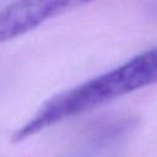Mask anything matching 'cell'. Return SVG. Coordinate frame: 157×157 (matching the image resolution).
Masks as SVG:
<instances>
[{"mask_svg": "<svg viewBox=\"0 0 157 157\" xmlns=\"http://www.w3.org/2000/svg\"><path fill=\"white\" fill-rule=\"evenodd\" d=\"M156 82L157 45L107 72L52 97L13 132L12 141H23L64 119L85 113Z\"/></svg>", "mask_w": 157, "mask_h": 157, "instance_id": "1", "label": "cell"}, {"mask_svg": "<svg viewBox=\"0 0 157 157\" xmlns=\"http://www.w3.org/2000/svg\"><path fill=\"white\" fill-rule=\"evenodd\" d=\"M93 0H16L0 11V44Z\"/></svg>", "mask_w": 157, "mask_h": 157, "instance_id": "2", "label": "cell"}, {"mask_svg": "<svg viewBox=\"0 0 157 157\" xmlns=\"http://www.w3.org/2000/svg\"><path fill=\"white\" fill-rule=\"evenodd\" d=\"M131 126L129 118L107 119L93 125L80 145L66 157H101L104 150L114 144Z\"/></svg>", "mask_w": 157, "mask_h": 157, "instance_id": "3", "label": "cell"}]
</instances>
